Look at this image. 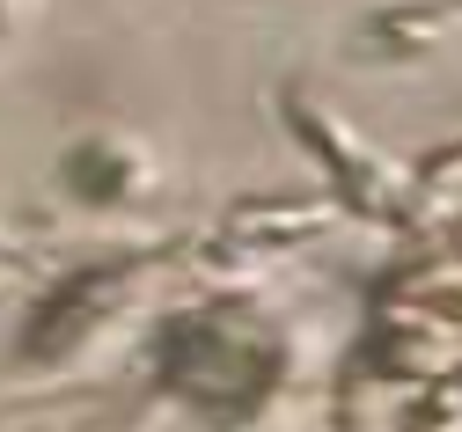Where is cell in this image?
<instances>
[{
  "instance_id": "1",
  "label": "cell",
  "mask_w": 462,
  "mask_h": 432,
  "mask_svg": "<svg viewBox=\"0 0 462 432\" xmlns=\"http://www.w3.org/2000/svg\"><path fill=\"white\" fill-rule=\"evenodd\" d=\"M125 183H133V176H125L118 154H96V147L74 154V191H81V198H125Z\"/></svg>"
}]
</instances>
